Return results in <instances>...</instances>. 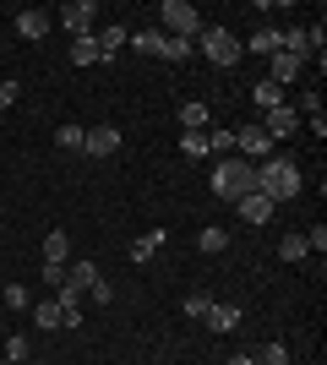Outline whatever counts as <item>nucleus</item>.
Masks as SVG:
<instances>
[{"mask_svg": "<svg viewBox=\"0 0 327 365\" xmlns=\"http://www.w3.org/2000/svg\"><path fill=\"white\" fill-rule=\"evenodd\" d=\"M197 44H202V55L218 66V71H234V66H240V49H246L229 28H202V33H197Z\"/></svg>", "mask_w": 327, "mask_h": 365, "instance_id": "4", "label": "nucleus"}, {"mask_svg": "<svg viewBox=\"0 0 327 365\" xmlns=\"http://www.w3.org/2000/svg\"><path fill=\"white\" fill-rule=\"evenodd\" d=\"M234 148H240V158H246V164H262V158H273V137H267L262 125L234 131Z\"/></svg>", "mask_w": 327, "mask_h": 365, "instance_id": "6", "label": "nucleus"}, {"mask_svg": "<svg viewBox=\"0 0 327 365\" xmlns=\"http://www.w3.org/2000/svg\"><path fill=\"white\" fill-rule=\"evenodd\" d=\"M6 360H28V338H22V333H11V338H6Z\"/></svg>", "mask_w": 327, "mask_h": 365, "instance_id": "32", "label": "nucleus"}, {"mask_svg": "<svg viewBox=\"0 0 327 365\" xmlns=\"http://www.w3.org/2000/svg\"><path fill=\"white\" fill-rule=\"evenodd\" d=\"M88 300H93V305H109V300H115V289H109L104 278H93V289H88Z\"/></svg>", "mask_w": 327, "mask_h": 365, "instance_id": "35", "label": "nucleus"}, {"mask_svg": "<svg viewBox=\"0 0 327 365\" xmlns=\"http://www.w3.org/2000/svg\"><path fill=\"white\" fill-rule=\"evenodd\" d=\"M207 311H213V294H207V289H191V294H186V317H191V322H202Z\"/></svg>", "mask_w": 327, "mask_h": 365, "instance_id": "28", "label": "nucleus"}, {"mask_svg": "<svg viewBox=\"0 0 327 365\" xmlns=\"http://www.w3.org/2000/svg\"><path fill=\"white\" fill-rule=\"evenodd\" d=\"M251 104H256V109H262V115H267V109L289 104V98H284V88H279V82H267V76H262V82L251 88Z\"/></svg>", "mask_w": 327, "mask_h": 365, "instance_id": "17", "label": "nucleus"}, {"mask_svg": "<svg viewBox=\"0 0 327 365\" xmlns=\"http://www.w3.org/2000/svg\"><path fill=\"white\" fill-rule=\"evenodd\" d=\"M109 55L98 49V38L88 33V38H71V66H104Z\"/></svg>", "mask_w": 327, "mask_h": 365, "instance_id": "14", "label": "nucleus"}, {"mask_svg": "<svg viewBox=\"0 0 327 365\" xmlns=\"http://www.w3.org/2000/svg\"><path fill=\"white\" fill-rule=\"evenodd\" d=\"M306 76V61H295V55H273V71H267V82H279V88H289V82H300Z\"/></svg>", "mask_w": 327, "mask_h": 365, "instance_id": "12", "label": "nucleus"}, {"mask_svg": "<svg viewBox=\"0 0 327 365\" xmlns=\"http://www.w3.org/2000/svg\"><path fill=\"white\" fill-rule=\"evenodd\" d=\"M234 207H240V218H246V224H273V207H279V202L262 197V191H251V197H240Z\"/></svg>", "mask_w": 327, "mask_h": 365, "instance_id": "9", "label": "nucleus"}, {"mask_svg": "<svg viewBox=\"0 0 327 365\" xmlns=\"http://www.w3.org/2000/svg\"><path fill=\"white\" fill-rule=\"evenodd\" d=\"M256 365H289V349H284L279 338H267L262 349H256Z\"/></svg>", "mask_w": 327, "mask_h": 365, "instance_id": "30", "label": "nucleus"}, {"mask_svg": "<svg viewBox=\"0 0 327 365\" xmlns=\"http://www.w3.org/2000/svg\"><path fill=\"white\" fill-rule=\"evenodd\" d=\"M93 278H98V267H93L88 257L66 262V284H71V289H82V294H88V289H93Z\"/></svg>", "mask_w": 327, "mask_h": 365, "instance_id": "15", "label": "nucleus"}, {"mask_svg": "<svg viewBox=\"0 0 327 365\" xmlns=\"http://www.w3.org/2000/svg\"><path fill=\"white\" fill-rule=\"evenodd\" d=\"M207 125H213L207 104H180V131H207Z\"/></svg>", "mask_w": 327, "mask_h": 365, "instance_id": "23", "label": "nucleus"}, {"mask_svg": "<svg viewBox=\"0 0 327 365\" xmlns=\"http://www.w3.org/2000/svg\"><path fill=\"white\" fill-rule=\"evenodd\" d=\"M229 365H256V354H229Z\"/></svg>", "mask_w": 327, "mask_h": 365, "instance_id": "38", "label": "nucleus"}, {"mask_svg": "<svg viewBox=\"0 0 327 365\" xmlns=\"http://www.w3.org/2000/svg\"><path fill=\"white\" fill-rule=\"evenodd\" d=\"M213 191H218L224 202L251 197V191H256V164H246L240 153H234V158H224V164L213 169Z\"/></svg>", "mask_w": 327, "mask_h": 365, "instance_id": "2", "label": "nucleus"}, {"mask_svg": "<svg viewBox=\"0 0 327 365\" xmlns=\"http://www.w3.org/2000/svg\"><path fill=\"white\" fill-rule=\"evenodd\" d=\"M207 153H224V158H234V131H224V125H207Z\"/></svg>", "mask_w": 327, "mask_h": 365, "instance_id": "26", "label": "nucleus"}, {"mask_svg": "<svg viewBox=\"0 0 327 365\" xmlns=\"http://www.w3.org/2000/svg\"><path fill=\"white\" fill-rule=\"evenodd\" d=\"M207 327H213V333H234V327H240V305L234 300H213V311H207Z\"/></svg>", "mask_w": 327, "mask_h": 365, "instance_id": "11", "label": "nucleus"}, {"mask_svg": "<svg viewBox=\"0 0 327 365\" xmlns=\"http://www.w3.org/2000/svg\"><path fill=\"white\" fill-rule=\"evenodd\" d=\"M180 153L186 158H207V131H180Z\"/></svg>", "mask_w": 327, "mask_h": 365, "instance_id": "29", "label": "nucleus"}, {"mask_svg": "<svg viewBox=\"0 0 327 365\" xmlns=\"http://www.w3.org/2000/svg\"><path fill=\"white\" fill-rule=\"evenodd\" d=\"M16 93H22V88H16V76H0V109L16 104Z\"/></svg>", "mask_w": 327, "mask_h": 365, "instance_id": "36", "label": "nucleus"}, {"mask_svg": "<svg viewBox=\"0 0 327 365\" xmlns=\"http://www.w3.org/2000/svg\"><path fill=\"white\" fill-rule=\"evenodd\" d=\"M306 251H316V257L327 251V229H322V224H316V229H306Z\"/></svg>", "mask_w": 327, "mask_h": 365, "instance_id": "34", "label": "nucleus"}, {"mask_svg": "<svg viewBox=\"0 0 327 365\" xmlns=\"http://www.w3.org/2000/svg\"><path fill=\"white\" fill-rule=\"evenodd\" d=\"M93 38H98V49H104L109 61H115V49L131 38V28H125V22H109V28H104V33H93Z\"/></svg>", "mask_w": 327, "mask_h": 365, "instance_id": "21", "label": "nucleus"}, {"mask_svg": "<svg viewBox=\"0 0 327 365\" xmlns=\"http://www.w3.org/2000/svg\"><path fill=\"white\" fill-rule=\"evenodd\" d=\"M38 278H44L49 289H61V284H66V267H55V262H44V273H38Z\"/></svg>", "mask_w": 327, "mask_h": 365, "instance_id": "37", "label": "nucleus"}, {"mask_svg": "<svg viewBox=\"0 0 327 365\" xmlns=\"http://www.w3.org/2000/svg\"><path fill=\"white\" fill-rule=\"evenodd\" d=\"M197 245H202L207 257H218V251H229V229H218V224H207L202 235H197Z\"/></svg>", "mask_w": 327, "mask_h": 365, "instance_id": "24", "label": "nucleus"}, {"mask_svg": "<svg viewBox=\"0 0 327 365\" xmlns=\"http://www.w3.org/2000/svg\"><path fill=\"white\" fill-rule=\"evenodd\" d=\"M279 257L284 262H306V257H311V251H306V235H284V240H279Z\"/></svg>", "mask_w": 327, "mask_h": 365, "instance_id": "27", "label": "nucleus"}, {"mask_svg": "<svg viewBox=\"0 0 327 365\" xmlns=\"http://www.w3.org/2000/svg\"><path fill=\"white\" fill-rule=\"evenodd\" d=\"M82 153H93V158H109V153H120V125H88V142H82Z\"/></svg>", "mask_w": 327, "mask_h": 365, "instance_id": "8", "label": "nucleus"}, {"mask_svg": "<svg viewBox=\"0 0 327 365\" xmlns=\"http://www.w3.org/2000/svg\"><path fill=\"white\" fill-rule=\"evenodd\" d=\"M191 38H164V49H158V61H191Z\"/></svg>", "mask_w": 327, "mask_h": 365, "instance_id": "31", "label": "nucleus"}, {"mask_svg": "<svg viewBox=\"0 0 327 365\" xmlns=\"http://www.w3.org/2000/svg\"><path fill=\"white\" fill-rule=\"evenodd\" d=\"M6 305H11V311H28V289H22V284H6Z\"/></svg>", "mask_w": 327, "mask_h": 365, "instance_id": "33", "label": "nucleus"}, {"mask_svg": "<svg viewBox=\"0 0 327 365\" xmlns=\"http://www.w3.org/2000/svg\"><path fill=\"white\" fill-rule=\"evenodd\" d=\"M82 142H88V125H61L55 131V148H66V153H82Z\"/></svg>", "mask_w": 327, "mask_h": 365, "instance_id": "25", "label": "nucleus"}, {"mask_svg": "<svg viewBox=\"0 0 327 365\" xmlns=\"http://www.w3.org/2000/svg\"><path fill=\"white\" fill-rule=\"evenodd\" d=\"M0 365H11V360H6V354H0Z\"/></svg>", "mask_w": 327, "mask_h": 365, "instance_id": "39", "label": "nucleus"}, {"mask_svg": "<svg viewBox=\"0 0 327 365\" xmlns=\"http://www.w3.org/2000/svg\"><path fill=\"white\" fill-rule=\"evenodd\" d=\"M44 262H55V267H66V262H71V235H66V229L44 235Z\"/></svg>", "mask_w": 327, "mask_h": 365, "instance_id": "19", "label": "nucleus"}, {"mask_svg": "<svg viewBox=\"0 0 327 365\" xmlns=\"http://www.w3.org/2000/svg\"><path fill=\"white\" fill-rule=\"evenodd\" d=\"M279 49H284V28H256L251 33V55H267V61H273Z\"/></svg>", "mask_w": 327, "mask_h": 365, "instance_id": "16", "label": "nucleus"}, {"mask_svg": "<svg viewBox=\"0 0 327 365\" xmlns=\"http://www.w3.org/2000/svg\"><path fill=\"white\" fill-rule=\"evenodd\" d=\"M33 327H44V333H55V327H66V317H61V305H55V294L33 305Z\"/></svg>", "mask_w": 327, "mask_h": 365, "instance_id": "20", "label": "nucleus"}, {"mask_svg": "<svg viewBox=\"0 0 327 365\" xmlns=\"http://www.w3.org/2000/svg\"><path fill=\"white\" fill-rule=\"evenodd\" d=\"M300 185H306V175H300V164L289 153H273V158L256 164V191H262V197L289 202V197H300Z\"/></svg>", "mask_w": 327, "mask_h": 365, "instance_id": "1", "label": "nucleus"}, {"mask_svg": "<svg viewBox=\"0 0 327 365\" xmlns=\"http://www.w3.org/2000/svg\"><path fill=\"white\" fill-rule=\"evenodd\" d=\"M262 131H267L273 142L295 137V131H300V109H295V104H279V109H267V115H262Z\"/></svg>", "mask_w": 327, "mask_h": 365, "instance_id": "7", "label": "nucleus"}, {"mask_svg": "<svg viewBox=\"0 0 327 365\" xmlns=\"http://www.w3.org/2000/svg\"><path fill=\"white\" fill-rule=\"evenodd\" d=\"M158 22H164V38H191V44H197V33L207 28L202 11L186 6V0H164V6H158Z\"/></svg>", "mask_w": 327, "mask_h": 365, "instance_id": "3", "label": "nucleus"}, {"mask_svg": "<svg viewBox=\"0 0 327 365\" xmlns=\"http://www.w3.org/2000/svg\"><path fill=\"white\" fill-rule=\"evenodd\" d=\"M61 28L71 33V38H88V33H93V16H98V6L93 0H71V6H61Z\"/></svg>", "mask_w": 327, "mask_h": 365, "instance_id": "5", "label": "nucleus"}, {"mask_svg": "<svg viewBox=\"0 0 327 365\" xmlns=\"http://www.w3.org/2000/svg\"><path fill=\"white\" fill-rule=\"evenodd\" d=\"M55 305H61L66 327H82V305H88V294H82V289H71V284H61V289H55Z\"/></svg>", "mask_w": 327, "mask_h": 365, "instance_id": "10", "label": "nucleus"}, {"mask_svg": "<svg viewBox=\"0 0 327 365\" xmlns=\"http://www.w3.org/2000/svg\"><path fill=\"white\" fill-rule=\"evenodd\" d=\"M158 245H164V229H153V235H137V240H131V262H137V267H147V262L158 257Z\"/></svg>", "mask_w": 327, "mask_h": 365, "instance_id": "18", "label": "nucleus"}, {"mask_svg": "<svg viewBox=\"0 0 327 365\" xmlns=\"http://www.w3.org/2000/svg\"><path fill=\"white\" fill-rule=\"evenodd\" d=\"M16 33H22L28 44H38L49 33V11H16Z\"/></svg>", "mask_w": 327, "mask_h": 365, "instance_id": "13", "label": "nucleus"}, {"mask_svg": "<svg viewBox=\"0 0 327 365\" xmlns=\"http://www.w3.org/2000/svg\"><path fill=\"white\" fill-rule=\"evenodd\" d=\"M125 44L137 49V55H158V49H164V33H158V28H137Z\"/></svg>", "mask_w": 327, "mask_h": 365, "instance_id": "22", "label": "nucleus"}]
</instances>
